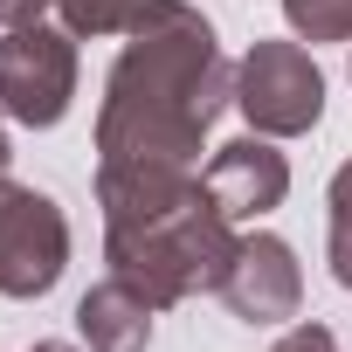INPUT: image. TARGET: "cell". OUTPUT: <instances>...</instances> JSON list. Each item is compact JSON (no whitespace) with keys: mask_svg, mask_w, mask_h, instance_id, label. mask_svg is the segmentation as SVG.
I'll list each match as a JSON object with an SVG mask.
<instances>
[{"mask_svg":"<svg viewBox=\"0 0 352 352\" xmlns=\"http://www.w3.org/2000/svg\"><path fill=\"white\" fill-rule=\"evenodd\" d=\"M214 297L242 318V324H283L304 311V270H297V249L283 235H235V256L214 283Z\"/></svg>","mask_w":352,"mask_h":352,"instance_id":"6","label":"cell"},{"mask_svg":"<svg viewBox=\"0 0 352 352\" xmlns=\"http://www.w3.org/2000/svg\"><path fill=\"white\" fill-rule=\"evenodd\" d=\"M76 104V35L69 28H0V118L28 131L63 124Z\"/></svg>","mask_w":352,"mask_h":352,"instance_id":"3","label":"cell"},{"mask_svg":"<svg viewBox=\"0 0 352 352\" xmlns=\"http://www.w3.org/2000/svg\"><path fill=\"white\" fill-rule=\"evenodd\" d=\"M235 111L263 138H304L324 118V69L304 42H256L235 63Z\"/></svg>","mask_w":352,"mask_h":352,"instance_id":"4","label":"cell"},{"mask_svg":"<svg viewBox=\"0 0 352 352\" xmlns=\"http://www.w3.org/2000/svg\"><path fill=\"white\" fill-rule=\"evenodd\" d=\"M331 276L352 290V235H338V228H331Z\"/></svg>","mask_w":352,"mask_h":352,"instance_id":"14","label":"cell"},{"mask_svg":"<svg viewBox=\"0 0 352 352\" xmlns=\"http://www.w3.org/2000/svg\"><path fill=\"white\" fill-rule=\"evenodd\" d=\"M208 194L221 201V214L228 221H263L270 208H283V194H290V159L263 138V131H249V138H235V145H221L214 159H208Z\"/></svg>","mask_w":352,"mask_h":352,"instance_id":"7","label":"cell"},{"mask_svg":"<svg viewBox=\"0 0 352 352\" xmlns=\"http://www.w3.org/2000/svg\"><path fill=\"white\" fill-rule=\"evenodd\" d=\"M63 270H69L63 208L0 173V297H49Z\"/></svg>","mask_w":352,"mask_h":352,"instance_id":"5","label":"cell"},{"mask_svg":"<svg viewBox=\"0 0 352 352\" xmlns=\"http://www.w3.org/2000/svg\"><path fill=\"white\" fill-rule=\"evenodd\" d=\"M235 104V69L214 21L187 0L159 8L124 35L97 104V180H173L194 173L201 138Z\"/></svg>","mask_w":352,"mask_h":352,"instance_id":"1","label":"cell"},{"mask_svg":"<svg viewBox=\"0 0 352 352\" xmlns=\"http://www.w3.org/2000/svg\"><path fill=\"white\" fill-rule=\"evenodd\" d=\"M42 8H56V0H0V28H28L42 21Z\"/></svg>","mask_w":352,"mask_h":352,"instance_id":"13","label":"cell"},{"mask_svg":"<svg viewBox=\"0 0 352 352\" xmlns=\"http://www.w3.org/2000/svg\"><path fill=\"white\" fill-rule=\"evenodd\" d=\"M159 8V0H56V14H63V28L83 42H97V35H131L145 14Z\"/></svg>","mask_w":352,"mask_h":352,"instance_id":"9","label":"cell"},{"mask_svg":"<svg viewBox=\"0 0 352 352\" xmlns=\"http://www.w3.org/2000/svg\"><path fill=\"white\" fill-rule=\"evenodd\" d=\"M324 201H331V228H338V235H352V159L331 173V194H324Z\"/></svg>","mask_w":352,"mask_h":352,"instance_id":"12","label":"cell"},{"mask_svg":"<svg viewBox=\"0 0 352 352\" xmlns=\"http://www.w3.org/2000/svg\"><path fill=\"white\" fill-rule=\"evenodd\" d=\"M270 352H338V338H331L324 324H290V331H283Z\"/></svg>","mask_w":352,"mask_h":352,"instance_id":"11","label":"cell"},{"mask_svg":"<svg viewBox=\"0 0 352 352\" xmlns=\"http://www.w3.org/2000/svg\"><path fill=\"white\" fill-rule=\"evenodd\" d=\"M76 331H83L90 352H145V345H152V304H145L131 283L104 276L97 290H83Z\"/></svg>","mask_w":352,"mask_h":352,"instance_id":"8","label":"cell"},{"mask_svg":"<svg viewBox=\"0 0 352 352\" xmlns=\"http://www.w3.org/2000/svg\"><path fill=\"white\" fill-rule=\"evenodd\" d=\"M35 352H76V345H63V338H42V345H35Z\"/></svg>","mask_w":352,"mask_h":352,"instance_id":"16","label":"cell"},{"mask_svg":"<svg viewBox=\"0 0 352 352\" xmlns=\"http://www.w3.org/2000/svg\"><path fill=\"white\" fill-rule=\"evenodd\" d=\"M8 159H14V145H8V124H0V173H8Z\"/></svg>","mask_w":352,"mask_h":352,"instance_id":"15","label":"cell"},{"mask_svg":"<svg viewBox=\"0 0 352 352\" xmlns=\"http://www.w3.org/2000/svg\"><path fill=\"white\" fill-rule=\"evenodd\" d=\"M283 21L304 42H352V0H283Z\"/></svg>","mask_w":352,"mask_h":352,"instance_id":"10","label":"cell"},{"mask_svg":"<svg viewBox=\"0 0 352 352\" xmlns=\"http://www.w3.org/2000/svg\"><path fill=\"white\" fill-rule=\"evenodd\" d=\"M104 208V263L118 283H131L152 311H173L221 283L235 256V221L208 194L201 173L173 180H97Z\"/></svg>","mask_w":352,"mask_h":352,"instance_id":"2","label":"cell"}]
</instances>
